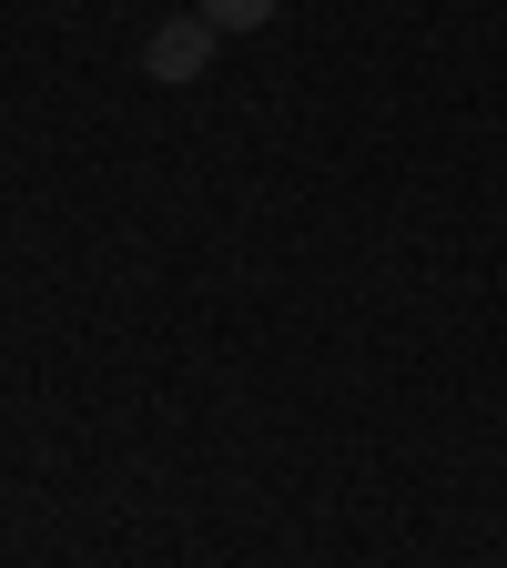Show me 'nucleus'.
<instances>
[{
	"instance_id": "f257e3e1",
	"label": "nucleus",
	"mask_w": 507,
	"mask_h": 568,
	"mask_svg": "<svg viewBox=\"0 0 507 568\" xmlns=\"http://www.w3.org/2000/svg\"><path fill=\"white\" fill-rule=\"evenodd\" d=\"M213 41H224V31H213L203 11H183V21H163L153 41H142V71H153V82H203Z\"/></svg>"
},
{
	"instance_id": "f03ea898",
	"label": "nucleus",
	"mask_w": 507,
	"mask_h": 568,
	"mask_svg": "<svg viewBox=\"0 0 507 568\" xmlns=\"http://www.w3.org/2000/svg\"><path fill=\"white\" fill-rule=\"evenodd\" d=\"M193 11H203L213 31H224V41H234V31H264V21L284 11V0H193Z\"/></svg>"
}]
</instances>
